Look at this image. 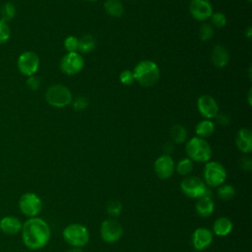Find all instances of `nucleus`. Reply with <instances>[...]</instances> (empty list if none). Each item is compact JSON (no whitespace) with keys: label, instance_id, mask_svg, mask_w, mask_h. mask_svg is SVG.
I'll return each mask as SVG.
<instances>
[{"label":"nucleus","instance_id":"nucleus-6","mask_svg":"<svg viewBox=\"0 0 252 252\" xmlns=\"http://www.w3.org/2000/svg\"><path fill=\"white\" fill-rule=\"evenodd\" d=\"M183 194L189 198L198 199L203 196H211V191L204 180L197 176H187L180 183Z\"/></svg>","mask_w":252,"mask_h":252},{"label":"nucleus","instance_id":"nucleus-14","mask_svg":"<svg viewBox=\"0 0 252 252\" xmlns=\"http://www.w3.org/2000/svg\"><path fill=\"white\" fill-rule=\"evenodd\" d=\"M189 11L192 17L198 21H205L211 18L213 7L209 0H191Z\"/></svg>","mask_w":252,"mask_h":252},{"label":"nucleus","instance_id":"nucleus-31","mask_svg":"<svg viewBox=\"0 0 252 252\" xmlns=\"http://www.w3.org/2000/svg\"><path fill=\"white\" fill-rule=\"evenodd\" d=\"M11 35V29L8 23L0 20V44L5 43Z\"/></svg>","mask_w":252,"mask_h":252},{"label":"nucleus","instance_id":"nucleus-7","mask_svg":"<svg viewBox=\"0 0 252 252\" xmlns=\"http://www.w3.org/2000/svg\"><path fill=\"white\" fill-rule=\"evenodd\" d=\"M204 179L206 185L219 187L226 179V170L219 161H207L204 167Z\"/></svg>","mask_w":252,"mask_h":252},{"label":"nucleus","instance_id":"nucleus-16","mask_svg":"<svg viewBox=\"0 0 252 252\" xmlns=\"http://www.w3.org/2000/svg\"><path fill=\"white\" fill-rule=\"evenodd\" d=\"M23 223L15 216H6L0 220V230L7 235H15L22 230Z\"/></svg>","mask_w":252,"mask_h":252},{"label":"nucleus","instance_id":"nucleus-9","mask_svg":"<svg viewBox=\"0 0 252 252\" xmlns=\"http://www.w3.org/2000/svg\"><path fill=\"white\" fill-rule=\"evenodd\" d=\"M99 233L104 242L112 244L121 238L123 234V227L116 220L107 219L101 222Z\"/></svg>","mask_w":252,"mask_h":252},{"label":"nucleus","instance_id":"nucleus-1","mask_svg":"<svg viewBox=\"0 0 252 252\" xmlns=\"http://www.w3.org/2000/svg\"><path fill=\"white\" fill-rule=\"evenodd\" d=\"M21 232L25 246L31 250L43 248L49 242L51 236L49 224L38 217L27 220L22 225Z\"/></svg>","mask_w":252,"mask_h":252},{"label":"nucleus","instance_id":"nucleus-24","mask_svg":"<svg viewBox=\"0 0 252 252\" xmlns=\"http://www.w3.org/2000/svg\"><path fill=\"white\" fill-rule=\"evenodd\" d=\"M170 137L171 139L177 143V144H181L183 142H185L187 140V136H188V133H187V130L184 126L182 125H179V124H175L173 125L171 128H170Z\"/></svg>","mask_w":252,"mask_h":252},{"label":"nucleus","instance_id":"nucleus-34","mask_svg":"<svg viewBox=\"0 0 252 252\" xmlns=\"http://www.w3.org/2000/svg\"><path fill=\"white\" fill-rule=\"evenodd\" d=\"M89 105V101L85 96H78L73 101V107L77 111H82L86 109Z\"/></svg>","mask_w":252,"mask_h":252},{"label":"nucleus","instance_id":"nucleus-37","mask_svg":"<svg viewBox=\"0 0 252 252\" xmlns=\"http://www.w3.org/2000/svg\"><path fill=\"white\" fill-rule=\"evenodd\" d=\"M216 119H217V122L220 125H227L229 124V117L224 114V113H218L216 115Z\"/></svg>","mask_w":252,"mask_h":252},{"label":"nucleus","instance_id":"nucleus-32","mask_svg":"<svg viewBox=\"0 0 252 252\" xmlns=\"http://www.w3.org/2000/svg\"><path fill=\"white\" fill-rule=\"evenodd\" d=\"M211 21L216 28H223L226 25V18L224 14L220 12L213 13L211 16Z\"/></svg>","mask_w":252,"mask_h":252},{"label":"nucleus","instance_id":"nucleus-33","mask_svg":"<svg viewBox=\"0 0 252 252\" xmlns=\"http://www.w3.org/2000/svg\"><path fill=\"white\" fill-rule=\"evenodd\" d=\"M119 80L120 82L125 85V86H130L134 83L135 81V78H134V74L132 71L130 70H124L120 73V76H119Z\"/></svg>","mask_w":252,"mask_h":252},{"label":"nucleus","instance_id":"nucleus-27","mask_svg":"<svg viewBox=\"0 0 252 252\" xmlns=\"http://www.w3.org/2000/svg\"><path fill=\"white\" fill-rule=\"evenodd\" d=\"M175 169L179 175H182V176L189 175L193 170V161L189 158H182L175 165Z\"/></svg>","mask_w":252,"mask_h":252},{"label":"nucleus","instance_id":"nucleus-28","mask_svg":"<svg viewBox=\"0 0 252 252\" xmlns=\"http://www.w3.org/2000/svg\"><path fill=\"white\" fill-rule=\"evenodd\" d=\"M122 212V204L118 200H111L106 205V213L110 217H118Z\"/></svg>","mask_w":252,"mask_h":252},{"label":"nucleus","instance_id":"nucleus-19","mask_svg":"<svg viewBox=\"0 0 252 252\" xmlns=\"http://www.w3.org/2000/svg\"><path fill=\"white\" fill-rule=\"evenodd\" d=\"M212 62L217 68H223L229 61V54L227 49L222 45H216L212 51Z\"/></svg>","mask_w":252,"mask_h":252},{"label":"nucleus","instance_id":"nucleus-23","mask_svg":"<svg viewBox=\"0 0 252 252\" xmlns=\"http://www.w3.org/2000/svg\"><path fill=\"white\" fill-rule=\"evenodd\" d=\"M214 131H215V124L209 119L200 121L195 127V132L197 136L203 139L211 136L214 133Z\"/></svg>","mask_w":252,"mask_h":252},{"label":"nucleus","instance_id":"nucleus-3","mask_svg":"<svg viewBox=\"0 0 252 252\" xmlns=\"http://www.w3.org/2000/svg\"><path fill=\"white\" fill-rule=\"evenodd\" d=\"M188 158L193 161L207 162L212 158V148L209 143L200 137L191 138L185 146Z\"/></svg>","mask_w":252,"mask_h":252},{"label":"nucleus","instance_id":"nucleus-42","mask_svg":"<svg viewBox=\"0 0 252 252\" xmlns=\"http://www.w3.org/2000/svg\"><path fill=\"white\" fill-rule=\"evenodd\" d=\"M248 1H249V2H251V1H252V0H248Z\"/></svg>","mask_w":252,"mask_h":252},{"label":"nucleus","instance_id":"nucleus-15","mask_svg":"<svg viewBox=\"0 0 252 252\" xmlns=\"http://www.w3.org/2000/svg\"><path fill=\"white\" fill-rule=\"evenodd\" d=\"M197 107L202 116L207 119L216 117L219 113V106L215 98L208 94L201 95L197 100Z\"/></svg>","mask_w":252,"mask_h":252},{"label":"nucleus","instance_id":"nucleus-11","mask_svg":"<svg viewBox=\"0 0 252 252\" xmlns=\"http://www.w3.org/2000/svg\"><path fill=\"white\" fill-rule=\"evenodd\" d=\"M84 59L78 52H68L60 61L61 71L69 76H73L81 72L84 67Z\"/></svg>","mask_w":252,"mask_h":252},{"label":"nucleus","instance_id":"nucleus-8","mask_svg":"<svg viewBox=\"0 0 252 252\" xmlns=\"http://www.w3.org/2000/svg\"><path fill=\"white\" fill-rule=\"evenodd\" d=\"M19 209L22 214L29 219L34 218L37 217L42 210V201L37 194L27 192L19 199Z\"/></svg>","mask_w":252,"mask_h":252},{"label":"nucleus","instance_id":"nucleus-4","mask_svg":"<svg viewBox=\"0 0 252 252\" xmlns=\"http://www.w3.org/2000/svg\"><path fill=\"white\" fill-rule=\"evenodd\" d=\"M63 238L71 247L82 248L88 244L90 240V232L82 223H70L62 231Z\"/></svg>","mask_w":252,"mask_h":252},{"label":"nucleus","instance_id":"nucleus-12","mask_svg":"<svg viewBox=\"0 0 252 252\" xmlns=\"http://www.w3.org/2000/svg\"><path fill=\"white\" fill-rule=\"evenodd\" d=\"M154 170L159 179H168L175 170V163L168 155H162L158 158L154 163Z\"/></svg>","mask_w":252,"mask_h":252},{"label":"nucleus","instance_id":"nucleus-2","mask_svg":"<svg viewBox=\"0 0 252 252\" xmlns=\"http://www.w3.org/2000/svg\"><path fill=\"white\" fill-rule=\"evenodd\" d=\"M135 80L143 87L155 86L159 79V69L158 65L151 60L139 62L133 71Z\"/></svg>","mask_w":252,"mask_h":252},{"label":"nucleus","instance_id":"nucleus-20","mask_svg":"<svg viewBox=\"0 0 252 252\" xmlns=\"http://www.w3.org/2000/svg\"><path fill=\"white\" fill-rule=\"evenodd\" d=\"M233 228V223L230 219L226 217L218 218L213 224V233L218 236H226L228 235Z\"/></svg>","mask_w":252,"mask_h":252},{"label":"nucleus","instance_id":"nucleus-40","mask_svg":"<svg viewBox=\"0 0 252 252\" xmlns=\"http://www.w3.org/2000/svg\"><path fill=\"white\" fill-rule=\"evenodd\" d=\"M248 102H249V104L251 105V90H249V93H248Z\"/></svg>","mask_w":252,"mask_h":252},{"label":"nucleus","instance_id":"nucleus-25","mask_svg":"<svg viewBox=\"0 0 252 252\" xmlns=\"http://www.w3.org/2000/svg\"><path fill=\"white\" fill-rule=\"evenodd\" d=\"M218 197L223 201L231 200L235 196V189L230 184H221L217 189Z\"/></svg>","mask_w":252,"mask_h":252},{"label":"nucleus","instance_id":"nucleus-30","mask_svg":"<svg viewBox=\"0 0 252 252\" xmlns=\"http://www.w3.org/2000/svg\"><path fill=\"white\" fill-rule=\"evenodd\" d=\"M79 38L74 35H69L64 40V47L68 52H77Z\"/></svg>","mask_w":252,"mask_h":252},{"label":"nucleus","instance_id":"nucleus-13","mask_svg":"<svg viewBox=\"0 0 252 252\" xmlns=\"http://www.w3.org/2000/svg\"><path fill=\"white\" fill-rule=\"evenodd\" d=\"M214 233L211 229L207 227H198L196 228L191 237L192 245L195 250L203 251L206 250L213 242Z\"/></svg>","mask_w":252,"mask_h":252},{"label":"nucleus","instance_id":"nucleus-41","mask_svg":"<svg viewBox=\"0 0 252 252\" xmlns=\"http://www.w3.org/2000/svg\"><path fill=\"white\" fill-rule=\"evenodd\" d=\"M88 1H91V2H94V1H97V0H88Z\"/></svg>","mask_w":252,"mask_h":252},{"label":"nucleus","instance_id":"nucleus-22","mask_svg":"<svg viewBox=\"0 0 252 252\" xmlns=\"http://www.w3.org/2000/svg\"><path fill=\"white\" fill-rule=\"evenodd\" d=\"M96 45V41L92 34H84L79 38L78 50L81 53H90L92 52Z\"/></svg>","mask_w":252,"mask_h":252},{"label":"nucleus","instance_id":"nucleus-18","mask_svg":"<svg viewBox=\"0 0 252 252\" xmlns=\"http://www.w3.org/2000/svg\"><path fill=\"white\" fill-rule=\"evenodd\" d=\"M197 214L202 218L210 217L215 211V202L211 196H203L198 198L195 206Z\"/></svg>","mask_w":252,"mask_h":252},{"label":"nucleus","instance_id":"nucleus-21","mask_svg":"<svg viewBox=\"0 0 252 252\" xmlns=\"http://www.w3.org/2000/svg\"><path fill=\"white\" fill-rule=\"evenodd\" d=\"M104 10L111 17H121L124 12L123 4L120 0H106L104 2Z\"/></svg>","mask_w":252,"mask_h":252},{"label":"nucleus","instance_id":"nucleus-10","mask_svg":"<svg viewBox=\"0 0 252 252\" xmlns=\"http://www.w3.org/2000/svg\"><path fill=\"white\" fill-rule=\"evenodd\" d=\"M17 66L23 75L33 76L38 70L39 58L33 51H25L19 56Z\"/></svg>","mask_w":252,"mask_h":252},{"label":"nucleus","instance_id":"nucleus-35","mask_svg":"<svg viewBox=\"0 0 252 252\" xmlns=\"http://www.w3.org/2000/svg\"><path fill=\"white\" fill-rule=\"evenodd\" d=\"M27 86L32 91H36L40 87V81L35 76H30L27 80Z\"/></svg>","mask_w":252,"mask_h":252},{"label":"nucleus","instance_id":"nucleus-36","mask_svg":"<svg viewBox=\"0 0 252 252\" xmlns=\"http://www.w3.org/2000/svg\"><path fill=\"white\" fill-rule=\"evenodd\" d=\"M239 164H240V167L242 169L247 170V171L251 170V168H252V160L249 157H242L241 159H240Z\"/></svg>","mask_w":252,"mask_h":252},{"label":"nucleus","instance_id":"nucleus-5","mask_svg":"<svg viewBox=\"0 0 252 252\" xmlns=\"http://www.w3.org/2000/svg\"><path fill=\"white\" fill-rule=\"evenodd\" d=\"M45 99L53 107L62 108L69 105L73 99L70 90L60 84L49 87L45 93Z\"/></svg>","mask_w":252,"mask_h":252},{"label":"nucleus","instance_id":"nucleus-17","mask_svg":"<svg viewBox=\"0 0 252 252\" xmlns=\"http://www.w3.org/2000/svg\"><path fill=\"white\" fill-rule=\"evenodd\" d=\"M236 147L243 154H249L252 151V132L248 128H241L236 135Z\"/></svg>","mask_w":252,"mask_h":252},{"label":"nucleus","instance_id":"nucleus-39","mask_svg":"<svg viewBox=\"0 0 252 252\" xmlns=\"http://www.w3.org/2000/svg\"><path fill=\"white\" fill-rule=\"evenodd\" d=\"M67 252H82V248H79V247H72L71 249L67 250Z\"/></svg>","mask_w":252,"mask_h":252},{"label":"nucleus","instance_id":"nucleus-38","mask_svg":"<svg viewBox=\"0 0 252 252\" xmlns=\"http://www.w3.org/2000/svg\"><path fill=\"white\" fill-rule=\"evenodd\" d=\"M244 34H245V36L247 37V38H249V39H251V35H252V29L250 28V27H248L247 29H246V31L244 32Z\"/></svg>","mask_w":252,"mask_h":252},{"label":"nucleus","instance_id":"nucleus-26","mask_svg":"<svg viewBox=\"0 0 252 252\" xmlns=\"http://www.w3.org/2000/svg\"><path fill=\"white\" fill-rule=\"evenodd\" d=\"M16 15V7L12 2H6L2 5L0 10L1 20L8 23L11 21Z\"/></svg>","mask_w":252,"mask_h":252},{"label":"nucleus","instance_id":"nucleus-29","mask_svg":"<svg viewBox=\"0 0 252 252\" xmlns=\"http://www.w3.org/2000/svg\"><path fill=\"white\" fill-rule=\"evenodd\" d=\"M213 35H214V30L210 24H204L201 26L199 31V37L203 41L210 40L213 37Z\"/></svg>","mask_w":252,"mask_h":252}]
</instances>
